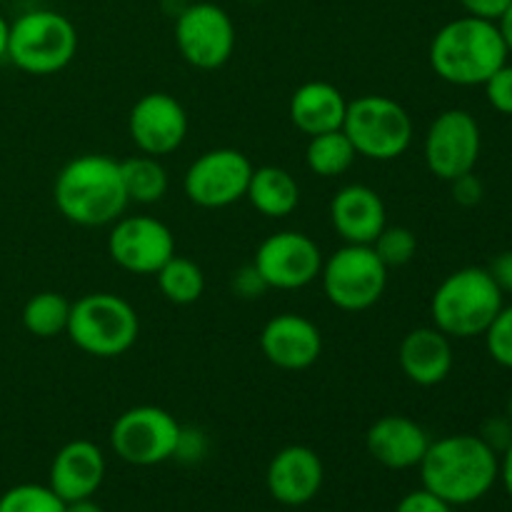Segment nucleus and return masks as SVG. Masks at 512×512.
<instances>
[{"instance_id":"obj_22","label":"nucleus","mask_w":512,"mask_h":512,"mask_svg":"<svg viewBox=\"0 0 512 512\" xmlns=\"http://www.w3.org/2000/svg\"><path fill=\"white\" fill-rule=\"evenodd\" d=\"M345 110H348V100L340 93V88H335L328 80H310L295 88L288 113L290 123L303 135L313 138L330 130H343Z\"/></svg>"},{"instance_id":"obj_32","label":"nucleus","mask_w":512,"mask_h":512,"mask_svg":"<svg viewBox=\"0 0 512 512\" xmlns=\"http://www.w3.org/2000/svg\"><path fill=\"white\" fill-rule=\"evenodd\" d=\"M230 285H233V293L238 295V298H243V300H258V298H263V295L270 290L268 285H265L263 275L255 270L253 263L243 265V268L235 270Z\"/></svg>"},{"instance_id":"obj_37","label":"nucleus","mask_w":512,"mask_h":512,"mask_svg":"<svg viewBox=\"0 0 512 512\" xmlns=\"http://www.w3.org/2000/svg\"><path fill=\"white\" fill-rule=\"evenodd\" d=\"M205 455V438L203 433L198 430H188L183 428L180 430V440H178V448H175V458L185 460V463H195Z\"/></svg>"},{"instance_id":"obj_24","label":"nucleus","mask_w":512,"mask_h":512,"mask_svg":"<svg viewBox=\"0 0 512 512\" xmlns=\"http://www.w3.org/2000/svg\"><path fill=\"white\" fill-rule=\"evenodd\" d=\"M120 178H123L125 195L130 203L153 205L160 203L168 193V170L163 168L160 158L153 155H133L128 160H120Z\"/></svg>"},{"instance_id":"obj_5","label":"nucleus","mask_w":512,"mask_h":512,"mask_svg":"<svg viewBox=\"0 0 512 512\" xmlns=\"http://www.w3.org/2000/svg\"><path fill=\"white\" fill-rule=\"evenodd\" d=\"M65 335L93 358H120L140 335V318L133 305L115 293H88L70 303Z\"/></svg>"},{"instance_id":"obj_40","label":"nucleus","mask_w":512,"mask_h":512,"mask_svg":"<svg viewBox=\"0 0 512 512\" xmlns=\"http://www.w3.org/2000/svg\"><path fill=\"white\" fill-rule=\"evenodd\" d=\"M498 28H500V35H503L505 45H508V53L512 55V0H510V5H508V10H505V13L500 15Z\"/></svg>"},{"instance_id":"obj_43","label":"nucleus","mask_w":512,"mask_h":512,"mask_svg":"<svg viewBox=\"0 0 512 512\" xmlns=\"http://www.w3.org/2000/svg\"><path fill=\"white\" fill-rule=\"evenodd\" d=\"M505 415H508V420L512 423V393H510V398H508V408H505Z\"/></svg>"},{"instance_id":"obj_30","label":"nucleus","mask_w":512,"mask_h":512,"mask_svg":"<svg viewBox=\"0 0 512 512\" xmlns=\"http://www.w3.org/2000/svg\"><path fill=\"white\" fill-rule=\"evenodd\" d=\"M488 355L500 368L512 370V305H503L483 333Z\"/></svg>"},{"instance_id":"obj_28","label":"nucleus","mask_w":512,"mask_h":512,"mask_svg":"<svg viewBox=\"0 0 512 512\" xmlns=\"http://www.w3.org/2000/svg\"><path fill=\"white\" fill-rule=\"evenodd\" d=\"M0 512H65V500L50 485L23 483L0 495Z\"/></svg>"},{"instance_id":"obj_26","label":"nucleus","mask_w":512,"mask_h":512,"mask_svg":"<svg viewBox=\"0 0 512 512\" xmlns=\"http://www.w3.org/2000/svg\"><path fill=\"white\" fill-rule=\"evenodd\" d=\"M70 300L55 290L35 293L23 305V328L40 340H50L68 330Z\"/></svg>"},{"instance_id":"obj_17","label":"nucleus","mask_w":512,"mask_h":512,"mask_svg":"<svg viewBox=\"0 0 512 512\" xmlns=\"http://www.w3.org/2000/svg\"><path fill=\"white\" fill-rule=\"evenodd\" d=\"M323 480V460L308 445H288L278 450L265 473L268 493L288 508L310 503L323 488Z\"/></svg>"},{"instance_id":"obj_1","label":"nucleus","mask_w":512,"mask_h":512,"mask_svg":"<svg viewBox=\"0 0 512 512\" xmlns=\"http://www.w3.org/2000/svg\"><path fill=\"white\" fill-rule=\"evenodd\" d=\"M418 468L423 488L455 508L478 503L495 488L500 455L480 435L455 433L430 440Z\"/></svg>"},{"instance_id":"obj_27","label":"nucleus","mask_w":512,"mask_h":512,"mask_svg":"<svg viewBox=\"0 0 512 512\" xmlns=\"http://www.w3.org/2000/svg\"><path fill=\"white\" fill-rule=\"evenodd\" d=\"M163 298L173 305H193L205 293V275L198 263L190 258L173 255L163 268L155 273Z\"/></svg>"},{"instance_id":"obj_25","label":"nucleus","mask_w":512,"mask_h":512,"mask_svg":"<svg viewBox=\"0 0 512 512\" xmlns=\"http://www.w3.org/2000/svg\"><path fill=\"white\" fill-rule=\"evenodd\" d=\"M355 153L353 143L343 130H330V133H320L308 138V148H305V165L318 178H338L353 168Z\"/></svg>"},{"instance_id":"obj_44","label":"nucleus","mask_w":512,"mask_h":512,"mask_svg":"<svg viewBox=\"0 0 512 512\" xmlns=\"http://www.w3.org/2000/svg\"><path fill=\"white\" fill-rule=\"evenodd\" d=\"M0 3H3V0H0Z\"/></svg>"},{"instance_id":"obj_14","label":"nucleus","mask_w":512,"mask_h":512,"mask_svg":"<svg viewBox=\"0 0 512 512\" xmlns=\"http://www.w3.org/2000/svg\"><path fill=\"white\" fill-rule=\"evenodd\" d=\"M108 255L125 273L155 275L175 255V238L163 220L120 215L110 228Z\"/></svg>"},{"instance_id":"obj_6","label":"nucleus","mask_w":512,"mask_h":512,"mask_svg":"<svg viewBox=\"0 0 512 512\" xmlns=\"http://www.w3.org/2000/svg\"><path fill=\"white\" fill-rule=\"evenodd\" d=\"M78 30L68 15L35 8L10 23L8 60L28 75H55L73 63Z\"/></svg>"},{"instance_id":"obj_2","label":"nucleus","mask_w":512,"mask_h":512,"mask_svg":"<svg viewBox=\"0 0 512 512\" xmlns=\"http://www.w3.org/2000/svg\"><path fill=\"white\" fill-rule=\"evenodd\" d=\"M53 203L68 223L80 228L113 225L130 205L120 178V160L85 153L65 163L55 175Z\"/></svg>"},{"instance_id":"obj_38","label":"nucleus","mask_w":512,"mask_h":512,"mask_svg":"<svg viewBox=\"0 0 512 512\" xmlns=\"http://www.w3.org/2000/svg\"><path fill=\"white\" fill-rule=\"evenodd\" d=\"M488 273L493 275L495 285L503 290V295H512V250H503L493 258Z\"/></svg>"},{"instance_id":"obj_39","label":"nucleus","mask_w":512,"mask_h":512,"mask_svg":"<svg viewBox=\"0 0 512 512\" xmlns=\"http://www.w3.org/2000/svg\"><path fill=\"white\" fill-rule=\"evenodd\" d=\"M500 483H503L505 493L512 500V443L500 453Z\"/></svg>"},{"instance_id":"obj_19","label":"nucleus","mask_w":512,"mask_h":512,"mask_svg":"<svg viewBox=\"0 0 512 512\" xmlns=\"http://www.w3.org/2000/svg\"><path fill=\"white\" fill-rule=\"evenodd\" d=\"M368 455L388 470L418 468L430 448L428 430L408 415H383L365 433Z\"/></svg>"},{"instance_id":"obj_31","label":"nucleus","mask_w":512,"mask_h":512,"mask_svg":"<svg viewBox=\"0 0 512 512\" xmlns=\"http://www.w3.org/2000/svg\"><path fill=\"white\" fill-rule=\"evenodd\" d=\"M483 90L490 108L498 110L500 115H508V118H512V65L510 63H505L503 68L495 70V73L483 83Z\"/></svg>"},{"instance_id":"obj_8","label":"nucleus","mask_w":512,"mask_h":512,"mask_svg":"<svg viewBox=\"0 0 512 512\" xmlns=\"http://www.w3.org/2000/svg\"><path fill=\"white\" fill-rule=\"evenodd\" d=\"M320 285L330 305L343 313H363L383 298L388 268L375 255L373 245L345 243L323 260Z\"/></svg>"},{"instance_id":"obj_20","label":"nucleus","mask_w":512,"mask_h":512,"mask_svg":"<svg viewBox=\"0 0 512 512\" xmlns=\"http://www.w3.org/2000/svg\"><path fill=\"white\" fill-rule=\"evenodd\" d=\"M105 480V455L90 440H70L50 463L48 485L60 500L93 498Z\"/></svg>"},{"instance_id":"obj_9","label":"nucleus","mask_w":512,"mask_h":512,"mask_svg":"<svg viewBox=\"0 0 512 512\" xmlns=\"http://www.w3.org/2000/svg\"><path fill=\"white\" fill-rule=\"evenodd\" d=\"M183 425L158 405H135L120 413L110 428V448L123 463L150 468L175 458Z\"/></svg>"},{"instance_id":"obj_10","label":"nucleus","mask_w":512,"mask_h":512,"mask_svg":"<svg viewBox=\"0 0 512 512\" xmlns=\"http://www.w3.org/2000/svg\"><path fill=\"white\" fill-rule=\"evenodd\" d=\"M483 153L480 123L470 110L450 108L433 118L423 140V158L430 173L438 180L460 178L473 173Z\"/></svg>"},{"instance_id":"obj_7","label":"nucleus","mask_w":512,"mask_h":512,"mask_svg":"<svg viewBox=\"0 0 512 512\" xmlns=\"http://www.w3.org/2000/svg\"><path fill=\"white\" fill-rule=\"evenodd\" d=\"M343 133L355 153L368 160L388 163L408 153L413 143V118L398 100L388 95H360L345 110Z\"/></svg>"},{"instance_id":"obj_13","label":"nucleus","mask_w":512,"mask_h":512,"mask_svg":"<svg viewBox=\"0 0 512 512\" xmlns=\"http://www.w3.org/2000/svg\"><path fill=\"white\" fill-rule=\"evenodd\" d=\"M323 260L320 245L310 235L280 230L258 245L253 265L270 290H300L320 278Z\"/></svg>"},{"instance_id":"obj_29","label":"nucleus","mask_w":512,"mask_h":512,"mask_svg":"<svg viewBox=\"0 0 512 512\" xmlns=\"http://www.w3.org/2000/svg\"><path fill=\"white\" fill-rule=\"evenodd\" d=\"M375 255L383 260L385 268H403L418 253V238L405 225H385L383 233L373 243Z\"/></svg>"},{"instance_id":"obj_36","label":"nucleus","mask_w":512,"mask_h":512,"mask_svg":"<svg viewBox=\"0 0 512 512\" xmlns=\"http://www.w3.org/2000/svg\"><path fill=\"white\" fill-rule=\"evenodd\" d=\"M458 3L460 8L465 10V15H473V18L498 23L500 15L508 10L510 0H458Z\"/></svg>"},{"instance_id":"obj_42","label":"nucleus","mask_w":512,"mask_h":512,"mask_svg":"<svg viewBox=\"0 0 512 512\" xmlns=\"http://www.w3.org/2000/svg\"><path fill=\"white\" fill-rule=\"evenodd\" d=\"M8 35H10V23L0 15V60L8 58Z\"/></svg>"},{"instance_id":"obj_41","label":"nucleus","mask_w":512,"mask_h":512,"mask_svg":"<svg viewBox=\"0 0 512 512\" xmlns=\"http://www.w3.org/2000/svg\"><path fill=\"white\" fill-rule=\"evenodd\" d=\"M65 512H103V508L93 498H83L73 500V503H65Z\"/></svg>"},{"instance_id":"obj_12","label":"nucleus","mask_w":512,"mask_h":512,"mask_svg":"<svg viewBox=\"0 0 512 512\" xmlns=\"http://www.w3.org/2000/svg\"><path fill=\"white\" fill-rule=\"evenodd\" d=\"M253 163L235 148H213L200 153L183 175V193L205 210L230 208L248 193Z\"/></svg>"},{"instance_id":"obj_21","label":"nucleus","mask_w":512,"mask_h":512,"mask_svg":"<svg viewBox=\"0 0 512 512\" xmlns=\"http://www.w3.org/2000/svg\"><path fill=\"white\" fill-rule=\"evenodd\" d=\"M398 363L405 378L420 388H435L453 373V340L435 325L415 328L400 340Z\"/></svg>"},{"instance_id":"obj_34","label":"nucleus","mask_w":512,"mask_h":512,"mask_svg":"<svg viewBox=\"0 0 512 512\" xmlns=\"http://www.w3.org/2000/svg\"><path fill=\"white\" fill-rule=\"evenodd\" d=\"M395 512H453V505H448L443 498L430 493V490L420 488L405 495Z\"/></svg>"},{"instance_id":"obj_18","label":"nucleus","mask_w":512,"mask_h":512,"mask_svg":"<svg viewBox=\"0 0 512 512\" xmlns=\"http://www.w3.org/2000/svg\"><path fill=\"white\" fill-rule=\"evenodd\" d=\"M330 223L343 243L373 245L388 225V210L378 190L363 183H350L330 200Z\"/></svg>"},{"instance_id":"obj_35","label":"nucleus","mask_w":512,"mask_h":512,"mask_svg":"<svg viewBox=\"0 0 512 512\" xmlns=\"http://www.w3.org/2000/svg\"><path fill=\"white\" fill-rule=\"evenodd\" d=\"M478 435L500 455L512 443V423L508 415H495V418L485 420Z\"/></svg>"},{"instance_id":"obj_15","label":"nucleus","mask_w":512,"mask_h":512,"mask_svg":"<svg viewBox=\"0 0 512 512\" xmlns=\"http://www.w3.org/2000/svg\"><path fill=\"white\" fill-rule=\"evenodd\" d=\"M188 113L175 95L155 90L135 100L128 113V135L143 155L165 158L188 138Z\"/></svg>"},{"instance_id":"obj_3","label":"nucleus","mask_w":512,"mask_h":512,"mask_svg":"<svg viewBox=\"0 0 512 512\" xmlns=\"http://www.w3.org/2000/svg\"><path fill=\"white\" fill-rule=\"evenodd\" d=\"M510 53L498 23L460 15L448 20L430 40L428 60L440 80L458 88H483L485 80L508 63Z\"/></svg>"},{"instance_id":"obj_23","label":"nucleus","mask_w":512,"mask_h":512,"mask_svg":"<svg viewBox=\"0 0 512 512\" xmlns=\"http://www.w3.org/2000/svg\"><path fill=\"white\" fill-rule=\"evenodd\" d=\"M245 198L260 215L280 220L298 210L300 185L285 168L263 165V168H253Z\"/></svg>"},{"instance_id":"obj_4","label":"nucleus","mask_w":512,"mask_h":512,"mask_svg":"<svg viewBox=\"0 0 512 512\" xmlns=\"http://www.w3.org/2000/svg\"><path fill=\"white\" fill-rule=\"evenodd\" d=\"M505 305L488 268L468 265L445 275L430 298V318L450 340L480 338Z\"/></svg>"},{"instance_id":"obj_11","label":"nucleus","mask_w":512,"mask_h":512,"mask_svg":"<svg viewBox=\"0 0 512 512\" xmlns=\"http://www.w3.org/2000/svg\"><path fill=\"white\" fill-rule=\"evenodd\" d=\"M175 45L188 65L218 70L235 53V23L228 10L200 0L175 15Z\"/></svg>"},{"instance_id":"obj_33","label":"nucleus","mask_w":512,"mask_h":512,"mask_svg":"<svg viewBox=\"0 0 512 512\" xmlns=\"http://www.w3.org/2000/svg\"><path fill=\"white\" fill-rule=\"evenodd\" d=\"M450 193H453V200L463 208H475V205L483 203L485 198V185L483 180L473 173H465L460 178L450 180Z\"/></svg>"},{"instance_id":"obj_16","label":"nucleus","mask_w":512,"mask_h":512,"mask_svg":"<svg viewBox=\"0 0 512 512\" xmlns=\"http://www.w3.org/2000/svg\"><path fill=\"white\" fill-rule=\"evenodd\" d=\"M260 350L278 370L298 373L313 368L323 353L320 328L298 313H280L260 330Z\"/></svg>"}]
</instances>
